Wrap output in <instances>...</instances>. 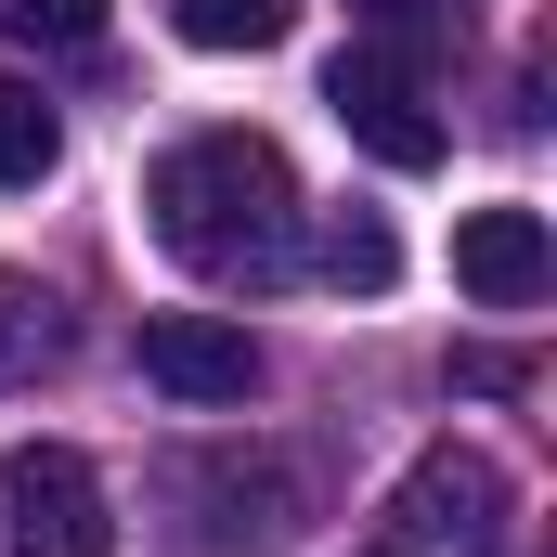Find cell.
Segmentation results:
<instances>
[{"instance_id":"obj_1","label":"cell","mask_w":557,"mask_h":557,"mask_svg":"<svg viewBox=\"0 0 557 557\" xmlns=\"http://www.w3.org/2000/svg\"><path fill=\"white\" fill-rule=\"evenodd\" d=\"M143 221L182 273H273L285 221H298V182L260 131H195L143 169Z\"/></svg>"},{"instance_id":"obj_2","label":"cell","mask_w":557,"mask_h":557,"mask_svg":"<svg viewBox=\"0 0 557 557\" xmlns=\"http://www.w3.org/2000/svg\"><path fill=\"white\" fill-rule=\"evenodd\" d=\"M0 545L13 557H117V506H104L91 454L13 441V454H0Z\"/></svg>"},{"instance_id":"obj_3","label":"cell","mask_w":557,"mask_h":557,"mask_svg":"<svg viewBox=\"0 0 557 557\" xmlns=\"http://www.w3.org/2000/svg\"><path fill=\"white\" fill-rule=\"evenodd\" d=\"M324 117L363 143L376 169H441V143H454L441 104H428V78L389 65V52H337V65H324Z\"/></svg>"},{"instance_id":"obj_4","label":"cell","mask_w":557,"mask_h":557,"mask_svg":"<svg viewBox=\"0 0 557 557\" xmlns=\"http://www.w3.org/2000/svg\"><path fill=\"white\" fill-rule=\"evenodd\" d=\"M506 519V480H493V454H467V441H441L416 480L389 493V519H376V545L389 557H428V545H480Z\"/></svg>"},{"instance_id":"obj_5","label":"cell","mask_w":557,"mask_h":557,"mask_svg":"<svg viewBox=\"0 0 557 557\" xmlns=\"http://www.w3.org/2000/svg\"><path fill=\"white\" fill-rule=\"evenodd\" d=\"M454 285H467L480 311H532V298L557 285L545 208H467V221H454Z\"/></svg>"},{"instance_id":"obj_6","label":"cell","mask_w":557,"mask_h":557,"mask_svg":"<svg viewBox=\"0 0 557 557\" xmlns=\"http://www.w3.org/2000/svg\"><path fill=\"white\" fill-rule=\"evenodd\" d=\"M143 376H156L169 403H247V389H260V337L221 324V311H156V324H143Z\"/></svg>"},{"instance_id":"obj_7","label":"cell","mask_w":557,"mask_h":557,"mask_svg":"<svg viewBox=\"0 0 557 557\" xmlns=\"http://www.w3.org/2000/svg\"><path fill=\"white\" fill-rule=\"evenodd\" d=\"M52 363H65V298L39 273H0V389H26Z\"/></svg>"},{"instance_id":"obj_8","label":"cell","mask_w":557,"mask_h":557,"mask_svg":"<svg viewBox=\"0 0 557 557\" xmlns=\"http://www.w3.org/2000/svg\"><path fill=\"white\" fill-rule=\"evenodd\" d=\"M311 273L350 285V298H376V285L403 273V247H389V221L376 208H324V234H311Z\"/></svg>"},{"instance_id":"obj_9","label":"cell","mask_w":557,"mask_h":557,"mask_svg":"<svg viewBox=\"0 0 557 557\" xmlns=\"http://www.w3.org/2000/svg\"><path fill=\"white\" fill-rule=\"evenodd\" d=\"M169 26L195 52H273L285 26H298V0H169Z\"/></svg>"},{"instance_id":"obj_10","label":"cell","mask_w":557,"mask_h":557,"mask_svg":"<svg viewBox=\"0 0 557 557\" xmlns=\"http://www.w3.org/2000/svg\"><path fill=\"white\" fill-rule=\"evenodd\" d=\"M52 156H65L52 104H39L26 78H0V195H39V182H52Z\"/></svg>"},{"instance_id":"obj_11","label":"cell","mask_w":557,"mask_h":557,"mask_svg":"<svg viewBox=\"0 0 557 557\" xmlns=\"http://www.w3.org/2000/svg\"><path fill=\"white\" fill-rule=\"evenodd\" d=\"M350 13H363V26H376V39H363V52H389V65H441V52H454V0H350Z\"/></svg>"},{"instance_id":"obj_12","label":"cell","mask_w":557,"mask_h":557,"mask_svg":"<svg viewBox=\"0 0 557 557\" xmlns=\"http://www.w3.org/2000/svg\"><path fill=\"white\" fill-rule=\"evenodd\" d=\"M0 26L39 39V52H91L104 39V0H0Z\"/></svg>"},{"instance_id":"obj_13","label":"cell","mask_w":557,"mask_h":557,"mask_svg":"<svg viewBox=\"0 0 557 557\" xmlns=\"http://www.w3.org/2000/svg\"><path fill=\"white\" fill-rule=\"evenodd\" d=\"M454 389H519V350H454Z\"/></svg>"}]
</instances>
